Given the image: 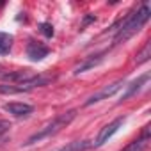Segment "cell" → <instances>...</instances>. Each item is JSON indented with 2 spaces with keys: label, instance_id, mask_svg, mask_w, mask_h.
I'll use <instances>...</instances> for the list:
<instances>
[{
  "label": "cell",
  "instance_id": "6da1fadb",
  "mask_svg": "<svg viewBox=\"0 0 151 151\" xmlns=\"http://www.w3.org/2000/svg\"><path fill=\"white\" fill-rule=\"evenodd\" d=\"M149 16H151V7H149L147 4H142L140 9H137V11H133L132 14H128V16L123 20L121 27L117 29V34H116V37H114L116 45H117V43H124V41L130 39L133 34H137V32L147 23Z\"/></svg>",
  "mask_w": 151,
  "mask_h": 151
},
{
  "label": "cell",
  "instance_id": "7a4b0ae2",
  "mask_svg": "<svg viewBox=\"0 0 151 151\" xmlns=\"http://www.w3.org/2000/svg\"><path fill=\"white\" fill-rule=\"evenodd\" d=\"M75 117H77V110H68V112H64V114H60V116H57L52 123H48L43 130H39L37 133H34L32 137H29L27 139V146H30V144H34V142H37V140H43V139H46V137H52V135H55V133H59L62 128H66Z\"/></svg>",
  "mask_w": 151,
  "mask_h": 151
},
{
  "label": "cell",
  "instance_id": "3957f363",
  "mask_svg": "<svg viewBox=\"0 0 151 151\" xmlns=\"http://www.w3.org/2000/svg\"><path fill=\"white\" fill-rule=\"evenodd\" d=\"M124 86V80L123 78H119V80H116V82H112L110 86H105L103 89H100L98 93H94L93 96H89L87 98V101L84 103L86 107H89V105H94V103H98V101H101V100H107V98H110V96H114L121 87Z\"/></svg>",
  "mask_w": 151,
  "mask_h": 151
},
{
  "label": "cell",
  "instance_id": "277c9868",
  "mask_svg": "<svg viewBox=\"0 0 151 151\" xmlns=\"http://www.w3.org/2000/svg\"><path fill=\"white\" fill-rule=\"evenodd\" d=\"M124 121H126V117L124 116H121V117H117V119H114L112 123H109V124H105L101 130H100V133H98V137H96V140L93 142V146L94 147H98V146H103L123 124H124Z\"/></svg>",
  "mask_w": 151,
  "mask_h": 151
},
{
  "label": "cell",
  "instance_id": "5b68a950",
  "mask_svg": "<svg viewBox=\"0 0 151 151\" xmlns=\"http://www.w3.org/2000/svg\"><path fill=\"white\" fill-rule=\"evenodd\" d=\"M48 53H50V48H48L46 45L39 43V41H30L29 46H27V57H29L30 60H34V62L43 60Z\"/></svg>",
  "mask_w": 151,
  "mask_h": 151
},
{
  "label": "cell",
  "instance_id": "8992f818",
  "mask_svg": "<svg viewBox=\"0 0 151 151\" xmlns=\"http://www.w3.org/2000/svg\"><path fill=\"white\" fill-rule=\"evenodd\" d=\"M4 110L9 112L11 116L14 117H22V116H29L32 112V105L29 103H20V101H11V103H6L4 105Z\"/></svg>",
  "mask_w": 151,
  "mask_h": 151
},
{
  "label": "cell",
  "instance_id": "52a82bcc",
  "mask_svg": "<svg viewBox=\"0 0 151 151\" xmlns=\"http://www.w3.org/2000/svg\"><path fill=\"white\" fill-rule=\"evenodd\" d=\"M103 52L101 53H96V55H91V57H87L84 62H80L77 68H75V75H80V73H84V71H87V69H93V68H96L101 60H103Z\"/></svg>",
  "mask_w": 151,
  "mask_h": 151
},
{
  "label": "cell",
  "instance_id": "ba28073f",
  "mask_svg": "<svg viewBox=\"0 0 151 151\" xmlns=\"http://www.w3.org/2000/svg\"><path fill=\"white\" fill-rule=\"evenodd\" d=\"M147 80H149V75H147V73L140 75V77H139L137 80H133V82H132V84L126 87V93L123 94V101H124V100H128V98H132L133 94H137V93L140 91V87H142V86H144Z\"/></svg>",
  "mask_w": 151,
  "mask_h": 151
},
{
  "label": "cell",
  "instance_id": "9c48e42d",
  "mask_svg": "<svg viewBox=\"0 0 151 151\" xmlns=\"http://www.w3.org/2000/svg\"><path fill=\"white\" fill-rule=\"evenodd\" d=\"M91 147H93V142H91V140H73V142L62 146V147L57 149V151H87V149H91Z\"/></svg>",
  "mask_w": 151,
  "mask_h": 151
},
{
  "label": "cell",
  "instance_id": "30bf717a",
  "mask_svg": "<svg viewBox=\"0 0 151 151\" xmlns=\"http://www.w3.org/2000/svg\"><path fill=\"white\" fill-rule=\"evenodd\" d=\"M147 144H149V139L139 137V139L132 140L130 144H126L121 151H146V149H147Z\"/></svg>",
  "mask_w": 151,
  "mask_h": 151
},
{
  "label": "cell",
  "instance_id": "8fae6325",
  "mask_svg": "<svg viewBox=\"0 0 151 151\" xmlns=\"http://www.w3.org/2000/svg\"><path fill=\"white\" fill-rule=\"evenodd\" d=\"M13 41L14 37L7 32H0V55H6L11 52V46H13Z\"/></svg>",
  "mask_w": 151,
  "mask_h": 151
},
{
  "label": "cell",
  "instance_id": "7c38bea8",
  "mask_svg": "<svg viewBox=\"0 0 151 151\" xmlns=\"http://www.w3.org/2000/svg\"><path fill=\"white\" fill-rule=\"evenodd\" d=\"M149 57H151V43L147 41V43L144 45V48L135 55V62H137V64H144V62L149 60Z\"/></svg>",
  "mask_w": 151,
  "mask_h": 151
},
{
  "label": "cell",
  "instance_id": "4fadbf2b",
  "mask_svg": "<svg viewBox=\"0 0 151 151\" xmlns=\"http://www.w3.org/2000/svg\"><path fill=\"white\" fill-rule=\"evenodd\" d=\"M0 93L2 94H20V93H27V89L22 86H14V84H2L0 86Z\"/></svg>",
  "mask_w": 151,
  "mask_h": 151
},
{
  "label": "cell",
  "instance_id": "5bb4252c",
  "mask_svg": "<svg viewBox=\"0 0 151 151\" xmlns=\"http://www.w3.org/2000/svg\"><path fill=\"white\" fill-rule=\"evenodd\" d=\"M39 30H41V34L43 36H46V37H52L53 36V27H52V23H41L39 25Z\"/></svg>",
  "mask_w": 151,
  "mask_h": 151
},
{
  "label": "cell",
  "instance_id": "9a60e30c",
  "mask_svg": "<svg viewBox=\"0 0 151 151\" xmlns=\"http://www.w3.org/2000/svg\"><path fill=\"white\" fill-rule=\"evenodd\" d=\"M11 128V124L7 123V121H2V119H0V135H2L4 132H7Z\"/></svg>",
  "mask_w": 151,
  "mask_h": 151
},
{
  "label": "cell",
  "instance_id": "2e32d148",
  "mask_svg": "<svg viewBox=\"0 0 151 151\" xmlns=\"http://www.w3.org/2000/svg\"><path fill=\"white\" fill-rule=\"evenodd\" d=\"M0 75H2V71H0Z\"/></svg>",
  "mask_w": 151,
  "mask_h": 151
}]
</instances>
